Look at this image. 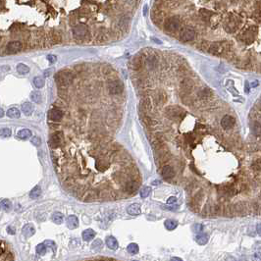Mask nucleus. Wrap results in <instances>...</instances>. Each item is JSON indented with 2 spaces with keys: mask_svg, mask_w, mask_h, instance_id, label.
<instances>
[{
  "mask_svg": "<svg viewBox=\"0 0 261 261\" xmlns=\"http://www.w3.org/2000/svg\"><path fill=\"white\" fill-rule=\"evenodd\" d=\"M140 110L143 112L144 114L147 113L151 110V107H152V102H151V99L149 97H144L143 100L140 101Z\"/></svg>",
  "mask_w": 261,
  "mask_h": 261,
  "instance_id": "nucleus-13",
  "label": "nucleus"
},
{
  "mask_svg": "<svg viewBox=\"0 0 261 261\" xmlns=\"http://www.w3.org/2000/svg\"><path fill=\"white\" fill-rule=\"evenodd\" d=\"M47 60L49 61V62L51 63V64H53V63H55L56 61H57V57L55 56V55H52V54H49V55H47Z\"/></svg>",
  "mask_w": 261,
  "mask_h": 261,
  "instance_id": "nucleus-43",
  "label": "nucleus"
},
{
  "mask_svg": "<svg viewBox=\"0 0 261 261\" xmlns=\"http://www.w3.org/2000/svg\"><path fill=\"white\" fill-rule=\"evenodd\" d=\"M7 232H8L9 234H11V235H14V234H15L14 229H13L12 227H8V228H7Z\"/></svg>",
  "mask_w": 261,
  "mask_h": 261,
  "instance_id": "nucleus-48",
  "label": "nucleus"
},
{
  "mask_svg": "<svg viewBox=\"0 0 261 261\" xmlns=\"http://www.w3.org/2000/svg\"><path fill=\"white\" fill-rule=\"evenodd\" d=\"M74 76L69 71H61L55 75V82L59 88H67L73 82Z\"/></svg>",
  "mask_w": 261,
  "mask_h": 261,
  "instance_id": "nucleus-1",
  "label": "nucleus"
},
{
  "mask_svg": "<svg viewBox=\"0 0 261 261\" xmlns=\"http://www.w3.org/2000/svg\"><path fill=\"white\" fill-rule=\"evenodd\" d=\"M63 111L58 108H53L48 112V118L53 122H60L63 119Z\"/></svg>",
  "mask_w": 261,
  "mask_h": 261,
  "instance_id": "nucleus-12",
  "label": "nucleus"
},
{
  "mask_svg": "<svg viewBox=\"0 0 261 261\" xmlns=\"http://www.w3.org/2000/svg\"><path fill=\"white\" fill-rule=\"evenodd\" d=\"M1 40H2V37H1V35H0V43H1Z\"/></svg>",
  "mask_w": 261,
  "mask_h": 261,
  "instance_id": "nucleus-56",
  "label": "nucleus"
},
{
  "mask_svg": "<svg viewBox=\"0 0 261 261\" xmlns=\"http://www.w3.org/2000/svg\"><path fill=\"white\" fill-rule=\"evenodd\" d=\"M66 223H67L68 228L71 229V230H74V229L78 228V226H79V220L75 215H70L69 217L67 218Z\"/></svg>",
  "mask_w": 261,
  "mask_h": 261,
  "instance_id": "nucleus-16",
  "label": "nucleus"
},
{
  "mask_svg": "<svg viewBox=\"0 0 261 261\" xmlns=\"http://www.w3.org/2000/svg\"><path fill=\"white\" fill-rule=\"evenodd\" d=\"M105 243H106V246H107L110 249L115 250L118 249V241L114 237H108L107 238H106Z\"/></svg>",
  "mask_w": 261,
  "mask_h": 261,
  "instance_id": "nucleus-21",
  "label": "nucleus"
},
{
  "mask_svg": "<svg viewBox=\"0 0 261 261\" xmlns=\"http://www.w3.org/2000/svg\"><path fill=\"white\" fill-rule=\"evenodd\" d=\"M164 226L166 227L167 230L173 231L177 228V226H178V222L175 220H166L165 222H164Z\"/></svg>",
  "mask_w": 261,
  "mask_h": 261,
  "instance_id": "nucleus-28",
  "label": "nucleus"
},
{
  "mask_svg": "<svg viewBox=\"0 0 261 261\" xmlns=\"http://www.w3.org/2000/svg\"><path fill=\"white\" fill-rule=\"evenodd\" d=\"M22 48H23V44H22L21 41L14 40V41H11V42H9L7 44V46H6V51H7L8 54H14V53L19 52V51H21Z\"/></svg>",
  "mask_w": 261,
  "mask_h": 261,
  "instance_id": "nucleus-11",
  "label": "nucleus"
},
{
  "mask_svg": "<svg viewBox=\"0 0 261 261\" xmlns=\"http://www.w3.org/2000/svg\"><path fill=\"white\" fill-rule=\"evenodd\" d=\"M34 233H35V229L33 225L27 224L23 228V235L26 238H31V236H34Z\"/></svg>",
  "mask_w": 261,
  "mask_h": 261,
  "instance_id": "nucleus-19",
  "label": "nucleus"
},
{
  "mask_svg": "<svg viewBox=\"0 0 261 261\" xmlns=\"http://www.w3.org/2000/svg\"><path fill=\"white\" fill-rule=\"evenodd\" d=\"M143 13H144V15H146L147 14V6L145 5L144 6V9H143Z\"/></svg>",
  "mask_w": 261,
  "mask_h": 261,
  "instance_id": "nucleus-52",
  "label": "nucleus"
},
{
  "mask_svg": "<svg viewBox=\"0 0 261 261\" xmlns=\"http://www.w3.org/2000/svg\"><path fill=\"white\" fill-rule=\"evenodd\" d=\"M101 246H102V241H101L100 240H96V241H93V243H92V249H100Z\"/></svg>",
  "mask_w": 261,
  "mask_h": 261,
  "instance_id": "nucleus-42",
  "label": "nucleus"
},
{
  "mask_svg": "<svg viewBox=\"0 0 261 261\" xmlns=\"http://www.w3.org/2000/svg\"><path fill=\"white\" fill-rule=\"evenodd\" d=\"M127 249L129 251V253L131 254H137L138 251H140V247L137 243H130L127 247Z\"/></svg>",
  "mask_w": 261,
  "mask_h": 261,
  "instance_id": "nucleus-35",
  "label": "nucleus"
},
{
  "mask_svg": "<svg viewBox=\"0 0 261 261\" xmlns=\"http://www.w3.org/2000/svg\"><path fill=\"white\" fill-rule=\"evenodd\" d=\"M199 13H200L201 19L205 22H208L209 20H210V18L213 16V13L209 10H206V9H201V10L199 11Z\"/></svg>",
  "mask_w": 261,
  "mask_h": 261,
  "instance_id": "nucleus-27",
  "label": "nucleus"
},
{
  "mask_svg": "<svg viewBox=\"0 0 261 261\" xmlns=\"http://www.w3.org/2000/svg\"><path fill=\"white\" fill-rule=\"evenodd\" d=\"M37 252L39 254V255H43L46 252V246L44 243H40L37 246Z\"/></svg>",
  "mask_w": 261,
  "mask_h": 261,
  "instance_id": "nucleus-38",
  "label": "nucleus"
},
{
  "mask_svg": "<svg viewBox=\"0 0 261 261\" xmlns=\"http://www.w3.org/2000/svg\"><path fill=\"white\" fill-rule=\"evenodd\" d=\"M208 51L212 55H221L227 51V46L225 45V42H215L209 46Z\"/></svg>",
  "mask_w": 261,
  "mask_h": 261,
  "instance_id": "nucleus-7",
  "label": "nucleus"
},
{
  "mask_svg": "<svg viewBox=\"0 0 261 261\" xmlns=\"http://www.w3.org/2000/svg\"><path fill=\"white\" fill-rule=\"evenodd\" d=\"M198 95L200 96L201 98H207L211 95V91L207 88H204L198 92Z\"/></svg>",
  "mask_w": 261,
  "mask_h": 261,
  "instance_id": "nucleus-36",
  "label": "nucleus"
},
{
  "mask_svg": "<svg viewBox=\"0 0 261 261\" xmlns=\"http://www.w3.org/2000/svg\"><path fill=\"white\" fill-rule=\"evenodd\" d=\"M88 27H86V25L83 24H80V25H77L75 28L73 29V34L74 37H75L76 38H83L86 35V34H88Z\"/></svg>",
  "mask_w": 261,
  "mask_h": 261,
  "instance_id": "nucleus-10",
  "label": "nucleus"
},
{
  "mask_svg": "<svg viewBox=\"0 0 261 261\" xmlns=\"http://www.w3.org/2000/svg\"><path fill=\"white\" fill-rule=\"evenodd\" d=\"M195 37V31L191 28H185L180 34V38L184 42H188V41L192 40Z\"/></svg>",
  "mask_w": 261,
  "mask_h": 261,
  "instance_id": "nucleus-9",
  "label": "nucleus"
},
{
  "mask_svg": "<svg viewBox=\"0 0 261 261\" xmlns=\"http://www.w3.org/2000/svg\"><path fill=\"white\" fill-rule=\"evenodd\" d=\"M40 194H41V189H40V186H34V188L33 189H31V192H30L31 198H33V199L37 198Z\"/></svg>",
  "mask_w": 261,
  "mask_h": 261,
  "instance_id": "nucleus-31",
  "label": "nucleus"
},
{
  "mask_svg": "<svg viewBox=\"0 0 261 261\" xmlns=\"http://www.w3.org/2000/svg\"><path fill=\"white\" fill-rule=\"evenodd\" d=\"M208 240H209V238L206 234H198L195 238L196 243H197L198 244H200V246H204V244L207 243Z\"/></svg>",
  "mask_w": 261,
  "mask_h": 261,
  "instance_id": "nucleus-24",
  "label": "nucleus"
},
{
  "mask_svg": "<svg viewBox=\"0 0 261 261\" xmlns=\"http://www.w3.org/2000/svg\"><path fill=\"white\" fill-rule=\"evenodd\" d=\"M244 91H246V93H249V83H246V88H244Z\"/></svg>",
  "mask_w": 261,
  "mask_h": 261,
  "instance_id": "nucleus-49",
  "label": "nucleus"
},
{
  "mask_svg": "<svg viewBox=\"0 0 261 261\" xmlns=\"http://www.w3.org/2000/svg\"><path fill=\"white\" fill-rule=\"evenodd\" d=\"M44 83H45V82H44V79L41 78V77H35V78L34 79V85L37 88H41L44 86Z\"/></svg>",
  "mask_w": 261,
  "mask_h": 261,
  "instance_id": "nucleus-33",
  "label": "nucleus"
},
{
  "mask_svg": "<svg viewBox=\"0 0 261 261\" xmlns=\"http://www.w3.org/2000/svg\"><path fill=\"white\" fill-rule=\"evenodd\" d=\"M193 88V82L189 79L184 80L181 83V91L183 93H189Z\"/></svg>",
  "mask_w": 261,
  "mask_h": 261,
  "instance_id": "nucleus-14",
  "label": "nucleus"
},
{
  "mask_svg": "<svg viewBox=\"0 0 261 261\" xmlns=\"http://www.w3.org/2000/svg\"><path fill=\"white\" fill-rule=\"evenodd\" d=\"M3 6H4V1H3V0H0V9H1Z\"/></svg>",
  "mask_w": 261,
  "mask_h": 261,
  "instance_id": "nucleus-53",
  "label": "nucleus"
},
{
  "mask_svg": "<svg viewBox=\"0 0 261 261\" xmlns=\"http://www.w3.org/2000/svg\"><path fill=\"white\" fill-rule=\"evenodd\" d=\"M146 65L150 70H153L158 65V60L155 56H150L146 59Z\"/></svg>",
  "mask_w": 261,
  "mask_h": 261,
  "instance_id": "nucleus-22",
  "label": "nucleus"
},
{
  "mask_svg": "<svg viewBox=\"0 0 261 261\" xmlns=\"http://www.w3.org/2000/svg\"><path fill=\"white\" fill-rule=\"evenodd\" d=\"M257 85H258V82H256V80H255L254 83H252V86H257Z\"/></svg>",
  "mask_w": 261,
  "mask_h": 261,
  "instance_id": "nucleus-54",
  "label": "nucleus"
},
{
  "mask_svg": "<svg viewBox=\"0 0 261 261\" xmlns=\"http://www.w3.org/2000/svg\"><path fill=\"white\" fill-rule=\"evenodd\" d=\"M220 125L221 127L223 128L224 131H230L235 127V125H236V118L233 117L232 115H225L224 117L221 119Z\"/></svg>",
  "mask_w": 261,
  "mask_h": 261,
  "instance_id": "nucleus-6",
  "label": "nucleus"
},
{
  "mask_svg": "<svg viewBox=\"0 0 261 261\" xmlns=\"http://www.w3.org/2000/svg\"><path fill=\"white\" fill-rule=\"evenodd\" d=\"M30 97L31 99V101H34V103H40L41 102V98H42V97H41L40 92H38V91H33L31 93Z\"/></svg>",
  "mask_w": 261,
  "mask_h": 261,
  "instance_id": "nucleus-34",
  "label": "nucleus"
},
{
  "mask_svg": "<svg viewBox=\"0 0 261 261\" xmlns=\"http://www.w3.org/2000/svg\"><path fill=\"white\" fill-rule=\"evenodd\" d=\"M170 261H183L181 258H179V257H173V258H171Z\"/></svg>",
  "mask_w": 261,
  "mask_h": 261,
  "instance_id": "nucleus-50",
  "label": "nucleus"
},
{
  "mask_svg": "<svg viewBox=\"0 0 261 261\" xmlns=\"http://www.w3.org/2000/svg\"><path fill=\"white\" fill-rule=\"evenodd\" d=\"M64 143V133L61 131H56L51 134L48 140V145L52 150L59 148Z\"/></svg>",
  "mask_w": 261,
  "mask_h": 261,
  "instance_id": "nucleus-3",
  "label": "nucleus"
},
{
  "mask_svg": "<svg viewBox=\"0 0 261 261\" xmlns=\"http://www.w3.org/2000/svg\"><path fill=\"white\" fill-rule=\"evenodd\" d=\"M34 110V107L31 102H25L22 104V111L24 112L25 115H27V116L31 115Z\"/></svg>",
  "mask_w": 261,
  "mask_h": 261,
  "instance_id": "nucleus-17",
  "label": "nucleus"
},
{
  "mask_svg": "<svg viewBox=\"0 0 261 261\" xmlns=\"http://www.w3.org/2000/svg\"><path fill=\"white\" fill-rule=\"evenodd\" d=\"M150 192H151V189L149 188V186H144V188L140 191V196L143 198H145L149 195Z\"/></svg>",
  "mask_w": 261,
  "mask_h": 261,
  "instance_id": "nucleus-39",
  "label": "nucleus"
},
{
  "mask_svg": "<svg viewBox=\"0 0 261 261\" xmlns=\"http://www.w3.org/2000/svg\"><path fill=\"white\" fill-rule=\"evenodd\" d=\"M0 208L2 210H4L5 212H9L12 209V203L10 200L8 199H3V200L0 201Z\"/></svg>",
  "mask_w": 261,
  "mask_h": 261,
  "instance_id": "nucleus-26",
  "label": "nucleus"
},
{
  "mask_svg": "<svg viewBox=\"0 0 261 261\" xmlns=\"http://www.w3.org/2000/svg\"><path fill=\"white\" fill-rule=\"evenodd\" d=\"M63 214L60 213V212H54L52 215V221L55 224H61L63 222Z\"/></svg>",
  "mask_w": 261,
  "mask_h": 261,
  "instance_id": "nucleus-32",
  "label": "nucleus"
},
{
  "mask_svg": "<svg viewBox=\"0 0 261 261\" xmlns=\"http://www.w3.org/2000/svg\"><path fill=\"white\" fill-rule=\"evenodd\" d=\"M82 237H83V240L85 241H89L93 240V238L95 237V232L91 230V229H86V230L83 232Z\"/></svg>",
  "mask_w": 261,
  "mask_h": 261,
  "instance_id": "nucleus-18",
  "label": "nucleus"
},
{
  "mask_svg": "<svg viewBox=\"0 0 261 261\" xmlns=\"http://www.w3.org/2000/svg\"><path fill=\"white\" fill-rule=\"evenodd\" d=\"M11 134H12V132H11V130L9 128H3V129L0 130V137H10Z\"/></svg>",
  "mask_w": 261,
  "mask_h": 261,
  "instance_id": "nucleus-37",
  "label": "nucleus"
},
{
  "mask_svg": "<svg viewBox=\"0 0 261 261\" xmlns=\"http://www.w3.org/2000/svg\"><path fill=\"white\" fill-rule=\"evenodd\" d=\"M60 38H61V37L59 35V34L58 33H53L52 34V35H51V40H53V43H57V42H59L60 41Z\"/></svg>",
  "mask_w": 261,
  "mask_h": 261,
  "instance_id": "nucleus-41",
  "label": "nucleus"
},
{
  "mask_svg": "<svg viewBox=\"0 0 261 261\" xmlns=\"http://www.w3.org/2000/svg\"><path fill=\"white\" fill-rule=\"evenodd\" d=\"M31 143L35 146H39L41 144V140H40V137H31Z\"/></svg>",
  "mask_w": 261,
  "mask_h": 261,
  "instance_id": "nucleus-40",
  "label": "nucleus"
},
{
  "mask_svg": "<svg viewBox=\"0 0 261 261\" xmlns=\"http://www.w3.org/2000/svg\"><path fill=\"white\" fill-rule=\"evenodd\" d=\"M160 173H161V176H162V178L165 180V181H168V182H171L174 178V176H175V172H174V170L172 167H170L168 165H165V166H162L160 168Z\"/></svg>",
  "mask_w": 261,
  "mask_h": 261,
  "instance_id": "nucleus-8",
  "label": "nucleus"
},
{
  "mask_svg": "<svg viewBox=\"0 0 261 261\" xmlns=\"http://www.w3.org/2000/svg\"><path fill=\"white\" fill-rule=\"evenodd\" d=\"M17 72L20 74V75H26V74L30 72V68H29L27 65H25V64L20 63L17 65Z\"/></svg>",
  "mask_w": 261,
  "mask_h": 261,
  "instance_id": "nucleus-29",
  "label": "nucleus"
},
{
  "mask_svg": "<svg viewBox=\"0 0 261 261\" xmlns=\"http://www.w3.org/2000/svg\"><path fill=\"white\" fill-rule=\"evenodd\" d=\"M4 116V111H3L2 108H0V118H2Z\"/></svg>",
  "mask_w": 261,
  "mask_h": 261,
  "instance_id": "nucleus-51",
  "label": "nucleus"
},
{
  "mask_svg": "<svg viewBox=\"0 0 261 261\" xmlns=\"http://www.w3.org/2000/svg\"><path fill=\"white\" fill-rule=\"evenodd\" d=\"M7 116L9 118H12V119H18L20 118L21 116V113H20V110L15 107L13 108H10L9 110L7 111Z\"/></svg>",
  "mask_w": 261,
  "mask_h": 261,
  "instance_id": "nucleus-25",
  "label": "nucleus"
},
{
  "mask_svg": "<svg viewBox=\"0 0 261 261\" xmlns=\"http://www.w3.org/2000/svg\"><path fill=\"white\" fill-rule=\"evenodd\" d=\"M176 201H177V197H176V196H171L170 198H168V200H167V204L175 203Z\"/></svg>",
  "mask_w": 261,
  "mask_h": 261,
  "instance_id": "nucleus-46",
  "label": "nucleus"
},
{
  "mask_svg": "<svg viewBox=\"0 0 261 261\" xmlns=\"http://www.w3.org/2000/svg\"><path fill=\"white\" fill-rule=\"evenodd\" d=\"M0 261H15V254L10 244L0 240Z\"/></svg>",
  "mask_w": 261,
  "mask_h": 261,
  "instance_id": "nucleus-2",
  "label": "nucleus"
},
{
  "mask_svg": "<svg viewBox=\"0 0 261 261\" xmlns=\"http://www.w3.org/2000/svg\"><path fill=\"white\" fill-rule=\"evenodd\" d=\"M107 88H108V91L110 94H113V95L120 94L124 89V85L121 80H111V82L108 83Z\"/></svg>",
  "mask_w": 261,
  "mask_h": 261,
  "instance_id": "nucleus-5",
  "label": "nucleus"
},
{
  "mask_svg": "<svg viewBox=\"0 0 261 261\" xmlns=\"http://www.w3.org/2000/svg\"><path fill=\"white\" fill-rule=\"evenodd\" d=\"M166 94L165 93H163V92H159V93H157L156 94V96L155 97H154V100H155V102L157 103V104H160V105H162L163 103H165L166 102Z\"/></svg>",
  "mask_w": 261,
  "mask_h": 261,
  "instance_id": "nucleus-30",
  "label": "nucleus"
},
{
  "mask_svg": "<svg viewBox=\"0 0 261 261\" xmlns=\"http://www.w3.org/2000/svg\"><path fill=\"white\" fill-rule=\"evenodd\" d=\"M180 28V21L178 17H170L164 23V30L166 33H176Z\"/></svg>",
  "mask_w": 261,
  "mask_h": 261,
  "instance_id": "nucleus-4",
  "label": "nucleus"
},
{
  "mask_svg": "<svg viewBox=\"0 0 261 261\" xmlns=\"http://www.w3.org/2000/svg\"><path fill=\"white\" fill-rule=\"evenodd\" d=\"M127 211H128V213L132 216L138 215V214H140V206L137 203H133L132 205L129 206Z\"/></svg>",
  "mask_w": 261,
  "mask_h": 261,
  "instance_id": "nucleus-20",
  "label": "nucleus"
},
{
  "mask_svg": "<svg viewBox=\"0 0 261 261\" xmlns=\"http://www.w3.org/2000/svg\"><path fill=\"white\" fill-rule=\"evenodd\" d=\"M192 230H193V232H195V233H199V232L202 231V225H199V224L193 225Z\"/></svg>",
  "mask_w": 261,
  "mask_h": 261,
  "instance_id": "nucleus-44",
  "label": "nucleus"
},
{
  "mask_svg": "<svg viewBox=\"0 0 261 261\" xmlns=\"http://www.w3.org/2000/svg\"><path fill=\"white\" fill-rule=\"evenodd\" d=\"M17 137L21 140H28L31 137V131H30L29 129H23V130H20L18 132Z\"/></svg>",
  "mask_w": 261,
  "mask_h": 261,
  "instance_id": "nucleus-23",
  "label": "nucleus"
},
{
  "mask_svg": "<svg viewBox=\"0 0 261 261\" xmlns=\"http://www.w3.org/2000/svg\"><path fill=\"white\" fill-rule=\"evenodd\" d=\"M85 261H118V260H115V259H112V258H103V257H101V258H94V259L85 260Z\"/></svg>",
  "mask_w": 261,
  "mask_h": 261,
  "instance_id": "nucleus-45",
  "label": "nucleus"
},
{
  "mask_svg": "<svg viewBox=\"0 0 261 261\" xmlns=\"http://www.w3.org/2000/svg\"><path fill=\"white\" fill-rule=\"evenodd\" d=\"M44 243H45V244H49V246H49V247H52V249H53V250H55V249H56L55 243H54L53 241H46Z\"/></svg>",
  "mask_w": 261,
  "mask_h": 261,
  "instance_id": "nucleus-47",
  "label": "nucleus"
},
{
  "mask_svg": "<svg viewBox=\"0 0 261 261\" xmlns=\"http://www.w3.org/2000/svg\"><path fill=\"white\" fill-rule=\"evenodd\" d=\"M152 184H153V185H158V184H159V182H158V181H154Z\"/></svg>",
  "mask_w": 261,
  "mask_h": 261,
  "instance_id": "nucleus-55",
  "label": "nucleus"
},
{
  "mask_svg": "<svg viewBox=\"0 0 261 261\" xmlns=\"http://www.w3.org/2000/svg\"><path fill=\"white\" fill-rule=\"evenodd\" d=\"M143 66V59L140 55H137L132 60V68L134 70H140Z\"/></svg>",
  "mask_w": 261,
  "mask_h": 261,
  "instance_id": "nucleus-15",
  "label": "nucleus"
}]
</instances>
